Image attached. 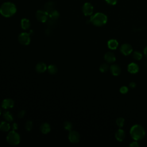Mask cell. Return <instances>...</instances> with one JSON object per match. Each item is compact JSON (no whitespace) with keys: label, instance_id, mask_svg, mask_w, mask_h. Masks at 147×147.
<instances>
[{"label":"cell","instance_id":"cell-29","mask_svg":"<svg viewBox=\"0 0 147 147\" xmlns=\"http://www.w3.org/2000/svg\"><path fill=\"white\" fill-rule=\"evenodd\" d=\"M128 90H129V88L127 86H122L120 89H119V92L122 94H126L127 92H128Z\"/></svg>","mask_w":147,"mask_h":147},{"label":"cell","instance_id":"cell-33","mask_svg":"<svg viewBox=\"0 0 147 147\" xmlns=\"http://www.w3.org/2000/svg\"><path fill=\"white\" fill-rule=\"evenodd\" d=\"M136 86V84L135 82H130V84H129V87H130V88H135Z\"/></svg>","mask_w":147,"mask_h":147},{"label":"cell","instance_id":"cell-9","mask_svg":"<svg viewBox=\"0 0 147 147\" xmlns=\"http://www.w3.org/2000/svg\"><path fill=\"white\" fill-rule=\"evenodd\" d=\"M120 51L123 55L127 56L133 52V48L130 44H123L120 48Z\"/></svg>","mask_w":147,"mask_h":147},{"label":"cell","instance_id":"cell-7","mask_svg":"<svg viewBox=\"0 0 147 147\" xmlns=\"http://www.w3.org/2000/svg\"><path fill=\"white\" fill-rule=\"evenodd\" d=\"M80 135L79 133L75 130H71L68 134V139L69 141L74 144H76L79 142L80 141Z\"/></svg>","mask_w":147,"mask_h":147},{"label":"cell","instance_id":"cell-22","mask_svg":"<svg viewBox=\"0 0 147 147\" xmlns=\"http://www.w3.org/2000/svg\"><path fill=\"white\" fill-rule=\"evenodd\" d=\"M47 70L51 75H55L57 72V67L54 64H50L47 67Z\"/></svg>","mask_w":147,"mask_h":147},{"label":"cell","instance_id":"cell-35","mask_svg":"<svg viewBox=\"0 0 147 147\" xmlns=\"http://www.w3.org/2000/svg\"><path fill=\"white\" fill-rule=\"evenodd\" d=\"M144 55H145V56L147 57V46H146L145 48H144Z\"/></svg>","mask_w":147,"mask_h":147},{"label":"cell","instance_id":"cell-6","mask_svg":"<svg viewBox=\"0 0 147 147\" xmlns=\"http://www.w3.org/2000/svg\"><path fill=\"white\" fill-rule=\"evenodd\" d=\"M37 20L41 22H45L49 17V13L45 10H38L36 14Z\"/></svg>","mask_w":147,"mask_h":147},{"label":"cell","instance_id":"cell-26","mask_svg":"<svg viewBox=\"0 0 147 147\" xmlns=\"http://www.w3.org/2000/svg\"><path fill=\"white\" fill-rule=\"evenodd\" d=\"M109 65L107 64H106V63H103L102 64H101L99 67V71L101 72H105L106 71H108L109 69Z\"/></svg>","mask_w":147,"mask_h":147},{"label":"cell","instance_id":"cell-32","mask_svg":"<svg viewBox=\"0 0 147 147\" xmlns=\"http://www.w3.org/2000/svg\"><path fill=\"white\" fill-rule=\"evenodd\" d=\"M108 3L110 4V5H115L116 4L117 2V0H105Z\"/></svg>","mask_w":147,"mask_h":147},{"label":"cell","instance_id":"cell-20","mask_svg":"<svg viewBox=\"0 0 147 147\" xmlns=\"http://www.w3.org/2000/svg\"><path fill=\"white\" fill-rule=\"evenodd\" d=\"M60 16L59 13L55 10H52L49 13V17L53 21H55L59 18Z\"/></svg>","mask_w":147,"mask_h":147},{"label":"cell","instance_id":"cell-11","mask_svg":"<svg viewBox=\"0 0 147 147\" xmlns=\"http://www.w3.org/2000/svg\"><path fill=\"white\" fill-rule=\"evenodd\" d=\"M104 58H105V60H106V61H107L109 63H114L116 60L115 55L113 52H108L106 53L104 56Z\"/></svg>","mask_w":147,"mask_h":147},{"label":"cell","instance_id":"cell-34","mask_svg":"<svg viewBox=\"0 0 147 147\" xmlns=\"http://www.w3.org/2000/svg\"><path fill=\"white\" fill-rule=\"evenodd\" d=\"M12 127L13 129V130H15V129H17L18 128V125L17 123H13V126H12Z\"/></svg>","mask_w":147,"mask_h":147},{"label":"cell","instance_id":"cell-5","mask_svg":"<svg viewBox=\"0 0 147 147\" xmlns=\"http://www.w3.org/2000/svg\"><path fill=\"white\" fill-rule=\"evenodd\" d=\"M18 40L20 44L23 45H28L30 42V37L29 33L22 32L18 35Z\"/></svg>","mask_w":147,"mask_h":147},{"label":"cell","instance_id":"cell-14","mask_svg":"<svg viewBox=\"0 0 147 147\" xmlns=\"http://www.w3.org/2000/svg\"><path fill=\"white\" fill-rule=\"evenodd\" d=\"M36 71L38 73H43L47 69V67L45 63L42 62L38 63L35 67Z\"/></svg>","mask_w":147,"mask_h":147},{"label":"cell","instance_id":"cell-21","mask_svg":"<svg viewBox=\"0 0 147 147\" xmlns=\"http://www.w3.org/2000/svg\"><path fill=\"white\" fill-rule=\"evenodd\" d=\"M3 118L7 122H11L13 120V117L12 114L7 111H6L3 114Z\"/></svg>","mask_w":147,"mask_h":147},{"label":"cell","instance_id":"cell-24","mask_svg":"<svg viewBox=\"0 0 147 147\" xmlns=\"http://www.w3.org/2000/svg\"><path fill=\"white\" fill-rule=\"evenodd\" d=\"M133 57L136 60H140L142 57V55L138 51H134L133 53Z\"/></svg>","mask_w":147,"mask_h":147},{"label":"cell","instance_id":"cell-23","mask_svg":"<svg viewBox=\"0 0 147 147\" xmlns=\"http://www.w3.org/2000/svg\"><path fill=\"white\" fill-rule=\"evenodd\" d=\"M125 123V119L122 117H118L116 119V124L119 127H122Z\"/></svg>","mask_w":147,"mask_h":147},{"label":"cell","instance_id":"cell-12","mask_svg":"<svg viewBox=\"0 0 147 147\" xmlns=\"http://www.w3.org/2000/svg\"><path fill=\"white\" fill-rule=\"evenodd\" d=\"M127 71L130 74H136L139 71V67L136 63H131L127 66Z\"/></svg>","mask_w":147,"mask_h":147},{"label":"cell","instance_id":"cell-36","mask_svg":"<svg viewBox=\"0 0 147 147\" xmlns=\"http://www.w3.org/2000/svg\"><path fill=\"white\" fill-rule=\"evenodd\" d=\"M1 109H0V115H1Z\"/></svg>","mask_w":147,"mask_h":147},{"label":"cell","instance_id":"cell-18","mask_svg":"<svg viewBox=\"0 0 147 147\" xmlns=\"http://www.w3.org/2000/svg\"><path fill=\"white\" fill-rule=\"evenodd\" d=\"M10 129V124L7 121H2L0 123V131L6 132L8 131Z\"/></svg>","mask_w":147,"mask_h":147},{"label":"cell","instance_id":"cell-25","mask_svg":"<svg viewBox=\"0 0 147 147\" xmlns=\"http://www.w3.org/2000/svg\"><path fill=\"white\" fill-rule=\"evenodd\" d=\"M63 127L65 130L71 131L72 128V125L69 121H65L63 123Z\"/></svg>","mask_w":147,"mask_h":147},{"label":"cell","instance_id":"cell-4","mask_svg":"<svg viewBox=\"0 0 147 147\" xmlns=\"http://www.w3.org/2000/svg\"><path fill=\"white\" fill-rule=\"evenodd\" d=\"M6 141L9 144L12 146H16L19 144L20 142V136L14 130L10 131L6 137Z\"/></svg>","mask_w":147,"mask_h":147},{"label":"cell","instance_id":"cell-3","mask_svg":"<svg viewBox=\"0 0 147 147\" xmlns=\"http://www.w3.org/2000/svg\"><path fill=\"white\" fill-rule=\"evenodd\" d=\"M107 21V16L103 13H97L91 17L90 22L96 26H101L104 25Z\"/></svg>","mask_w":147,"mask_h":147},{"label":"cell","instance_id":"cell-19","mask_svg":"<svg viewBox=\"0 0 147 147\" xmlns=\"http://www.w3.org/2000/svg\"><path fill=\"white\" fill-rule=\"evenodd\" d=\"M21 26L24 30L28 29L30 26V22L29 20L25 18H22L21 20Z\"/></svg>","mask_w":147,"mask_h":147},{"label":"cell","instance_id":"cell-28","mask_svg":"<svg viewBox=\"0 0 147 147\" xmlns=\"http://www.w3.org/2000/svg\"><path fill=\"white\" fill-rule=\"evenodd\" d=\"M45 8L46 9V11L48 12V11H52V7L53 6V3L49 2L45 4Z\"/></svg>","mask_w":147,"mask_h":147},{"label":"cell","instance_id":"cell-2","mask_svg":"<svg viewBox=\"0 0 147 147\" xmlns=\"http://www.w3.org/2000/svg\"><path fill=\"white\" fill-rule=\"evenodd\" d=\"M130 134L131 138L136 140L139 141L144 138L145 136L144 128L140 125L136 124L133 125L130 130Z\"/></svg>","mask_w":147,"mask_h":147},{"label":"cell","instance_id":"cell-30","mask_svg":"<svg viewBox=\"0 0 147 147\" xmlns=\"http://www.w3.org/2000/svg\"><path fill=\"white\" fill-rule=\"evenodd\" d=\"M25 111L24 110H22L20 111L18 113V117L20 118H23V117L25 116Z\"/></svg>","mask_w":147,"mask_h":147},{"label":"cell","instance_id":"cell-1","mask_svg":"<svg viewBox=\"0 0 147 147\" xmlns=\"http://www.w3.org/2000/svg\"><path fill=\"white\" fill-rule=\"evenodd\" d=\"M17 11L16 6L12 2H6L0 7V13L5 17L13 16Z\"/></svg>","mask_w":147,"mask_h":147},{"label":"cell","instance_id":"cell-27","mask_svg":"<svg viewBox=\"0 0 147 147\" xmlns=\"http://www.w3.org/2000/svg\"><path fill=\"white\" fill-rule=\"evenodd\" d=\"M33 127V123L31 121H27L25 123V129L27 131H30Z\"/></svg>","mask_w":147,"mask_h":147},{"label":"cell","instance_id":"cell-16","mask_svg":"<svg viewBox=\"0 0 147 147\" xmlns=\"http://www.w3.org/2000/svg\"><path fill=\"white\" fill-rule=\"evenodd\" d=\"M40 129L42 134H47L50 132L51 126L48 123H43L41 125Z\"/></svg>","mask_w":147,"mask_h":147},{"label":"cell","instance_id":"cell-13","mask_svg":"<svg viewBox=\"0 0 147 147\" xmlns=\"http://www.w3.org/2000/svg\"><path fill=\"white\" fill-rule=\"evenodd\" d=\"M115 137L116 140L119 142L122 141L125 137V133L123 130L119 129L115 133Z\"/></svg>","mask_w":147,"mask_h":147},{"label":"cell","instance_id":"cell-10","mask_svg":"<svg viewBox=\"0 0 147 147\" xmlns=\"http://www.w3.org/2000/svg\"><path fill=\"white\" fill-rule=\"evenodd\" d=\"M14 102L13 99L10 98H6L3 100L1 106L4 109H9L12 108L14 106Z\"/></svg>","mask_w":147,"mask_h":147},{"label":"cell","instance_id":"cell-8","mask_svg":"<svg viewBox=\"0 0 147 147\" xmlns=\"http://www.w3.org/2000/svg\"><path fill=\"white\" fill-rule=\"evenodd\" d=\"M93 10H94V8H93L92 5L88 2L85 3L83 5V7H82L83 13L84 15L86 16H91L93 13Z\"/></svg>","mask_w":147,"mask_h":147},{"label":"cell","instance_id":"cell-31","mask_svg":"<svg viewBox=\"0 0 147 147\" xmlns=\"http://www.w3.org/2000/svg\"><path fill=\"white\" fill-rule=\"evenodd\" d=\"M129 146L131 147H137V146H139L140 145L137 141H134V142H131V144L129 145Z\"/></svg>","mask_w":147,"mask_h":147},{"label":"cell","instance_id":"cell-15","mask_svg":"<svg viewBox=\"0 0 147 147\" xmlns=\"http://www.w3.org/2000/svg\"><path fill=\"white\" fill-rule=\"evenodd\" d=\"M110 71L114 76H118L121 72V67L117 64H112L110 67Z\"/></svg>","mask_w":147,"mask_h":147},{"label":"cell","instance_id":"cell-17","mask_svg":"<svg viewBox=\"0 0 147 147\" xmlns=\"http://www.w3.org/2000/svg\"><path fill=\"white\" fill-rule=\"evenodd\" d=\"M107 46L109 49L111 50H114L118 47V42L115 39H111L107 42Z\"/></svg>","mask_w":147,"mask_h":147}]
</instances>
